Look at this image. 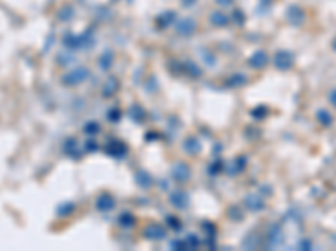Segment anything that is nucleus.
I'll return each mask as SVG.
<instances>
[{
	"label": "nucleus",
	"mask_w": 336,
	"mask_h": 251,
	"mask_svg": "<svg viewBox=\"0 0 336 251\" xmlns=\"http://www.w3.org/2000/svg\"><path fill=\"white\" fill-rule=\"evenodd\" d=\"M329 100H331V102H333V106H336V89L329 94Z\"/></svg>",
	"instance_id": "3"
},
{
	"label": "nucleus",
	"mask_w": 336,
	"mask_h": 251,
	"mask_svg": "<svg viewBox=\"0 0 336 251\" xmlns=\"http://www.w3.org/2000/svg\"><path fill=\"white\" fill-rule=\"evenodd\" d=\"M333 47H334V50H336V38H334V42H333Z\"/></svg>",
	"instance_id": "4"
},
{
	"label": "nucleus",
	"mask_w": 336,
	"mask_h": 251,
	"mask_svg": "<svg viewBox=\"0 0 336 251\" xmlns=\"http://www.w3.org/2000/svg\"><path fill=\"white\" fill-rule=\"evenodd\" d=\"M276 64L281 67V69H287L292 64V56L287 54V52H279L276 57Z\"/></svg>",
	"instance_id": "1"
},
{
	"label": "nucleus",
	"mask_w": 336,
	"mask_h": 251,
	"mask_svg": "<svg viewBox=\"0 0 336 251\" xmlns=\"http://www.w3.org/2000/svg\"><path fill=\"white\" fill-rule=\"evenodd\" d=\"M318 119L321 120V122H323L324 126H328V124H331V114H328L326 112V110H319V114H318Z\"/></svg>",
	"instance_id": "2"
}]
</instances>
